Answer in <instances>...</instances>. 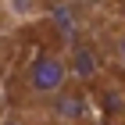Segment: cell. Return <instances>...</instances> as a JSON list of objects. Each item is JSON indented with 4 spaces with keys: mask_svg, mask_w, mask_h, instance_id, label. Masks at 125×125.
<instances>
[{
    "mask_svg": "<svg viewBox=\"0 0 125 125\" xmlns=\"http://www.w3.org/2000/svg\"><path fill=\"white\" fill-rule=\"evenodd\" d=\"M68 86H72V72H68L64 54H57V50H36L21 72V100L25 104L47 107Z\"/></svg>",
    "mask_w": 125,
    "mask_h": 125,
    "instance_id": "1",
    "label": "cell"
},
{
    "mask_svg": "<svg viewBox=\"0 0 125 125\" xmlns=\"http://www.w3.org/2000/svg\"><path fill=\"white\" fill-rule=\"evenodd\" d=\"M64 61H68V72H72L75 82H89V79H96L104 72V54H100V47H96L89 36L75 39V43L68 47Z\"/></svg>",
    "mask_w": 125,
    "mask_h": 125,
    "instance_id": "2",
    "label": "cell"
},
{
    "mask_svg": "<svg viewBox=\"0 0 125 125\" xmlns=\"http://www.w3.org/2000/svg\"><path fill=\"white\" fill-rule=\"evenodd\" d=\"M47 18L54 21V29L61 32L64 39H82L86 36V25H89V7H82V4H57V7L47 11Z\"/></svg>",
    "mask_w": 125,
    "mask_h": 125,
    "instance_id": "3",
    "label": "cell"
},
{
    "mask_svg": "<svg viewBox=\"0 0 125 125\" xmlns=\"http://www.w3.org/2000/svg\"><path fill=\"white\" fill-rule=\"evenodd\" d=\"M50 115H54V122H61V125H75V122H82L86 118V93L79 86H68L64 93H57L54 100H50Z\"/></svg>",
    "mask_w": 125,
    "mask_h": 125,
    "instance_id": "4",
    "label": "cell"
},
{
    "mask_svg": "<svg viewBox=\"0 0 125 125\" xmlns=\"http://www.w3.org/2000/svg\"><path fill=\"white\" fill-rule=\"evenodd\" d=\"M107 54H111V61H115L118 68H125V25L111 32V39H107Z\"/></svg>",
    "mask_w": 125,
    "mask_h": 125,
    "instance_id": "5",
    "label": "cell"
},
{
    "mask_svg": "<svg viewBox=\"0 0 125 125\" xmlns=\"http://www.w3.org/2000/svg\"><path fill=\"white\" fill-rule=\"evenodd\" d=\"M4 18H7V7H4V4H0V21H4Z\"/></svg>",
    "mask_w": 125,
    "mask_h": 125,
    "instance_id": "6",
    "label": "cell"
}]
</instances>
